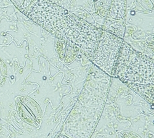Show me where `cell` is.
Wrapping results in <instances>:
<instances>
[{
  "label": "cell",
  "instance_id": "6da1fadb",
  "mask_svg": "<svg viewBox=\"0 0 154 138\" xmlns=\"http://www.w3.org/2000/svg\"><path fill=\"white\" fill-rule=\"evenodd\" d=\"M37 21L58 38L77 45L85 55L93 57L100 37L96 27L60 8L44 9Z\"/></svg>",
  "mask_w": 154,
  "mask_h": 138
},
{
  "label": "cell",
  "instance_id": "7a4b0ae2",
  "mask_svg": "<svg viewBox=\"0 0 154 138\" xmlns=\"http://www.w3.org/2000/svg\"><path fill=\"white\" fill-rule=\"evenodd\" d=\"M116 76L151 104L153 103V61L123 41L112 69Z\"/></svg>",
  "mask_w": 154,
  "mask_h": 138
},
{
  "label": "cell",
  "instance_id": "3957f363",
  "mask_svg": "<svg viewBox=\"0 0 154 138\" xmlns=\"http://www.w3.org/2000/svg\"><path fill=\"white\" fill-rule=\"evenodd\" d=\"M100 37L92 59L97 66L112 76L123 40L109 33L102 34Z\"/></svg>",
  "mask_w": 154,
  "mask_h": 138
}]
</instances>
